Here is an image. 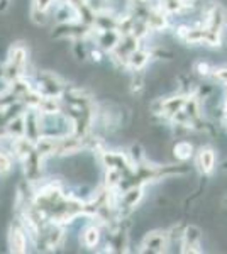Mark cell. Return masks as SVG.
<instances>
[{
  "label": "cell",
  "mask_w": 227,
  "mask_h": 254,
  "mask_svg": "<svg viewBox=\"0 0 227 254\" xmlns=\"http://www.w3.org/2000/svg\"><path fill=\"white\" fill-rule=\"evenodd\" d=\"M214 153L212 151H209V149H205V151H202L200 153V165H202V170L204 171H210L214 168Z\"/></svg>",
  "instance_id": "7a4b0ae2"
},
{
  "label": "cell",
  "mask_w": 227,
  "mask_h": 254,
  "mask_svg": "<svg viewBox=\"0 0 227 254\" xmlns=\"http://www.w3.org/2000/svg\"><path fill=\"white\" fill-rule=\"evenodd\" d=\"M10 158L0 151V173H9L10 171Z\"/></svg>",
  "instance_id": "3957f363"
},
{
  "label": "cell",
  "mask_w": 227,
  "mask_h": 254,
  "mask_svg": "<svg viewBox=\"0 0 227 254\" xmlns=\"http://www.w3.org/2000/svg\"><path fill=\"white\" fill-rule=\"evenodd\" d=\"M85 239H86V241H85L86 246H93L95 243H97V239H98L97 231H95V229H88V231H86Z\"/></svg>",
  "instance_id": "277c9868"
},
{
  "label": "cell",
  "mask_w": 227,
  "mask_h": 254,
  "mask_svg": "<svg viewBox=\"0 0 227 254\" xmlns=\"http://www.w3.org/2000/svg\"><path fill=\"white\" fill-rule=\"evenodd\" d=\"M10 239H12V251H15V253H22L24 251V248H26V237H24L22 232L19 231V229H14L12 231V234H10Z\"/></svg>",
  "instance_id": "6da1fadb"
}]
</instances>
